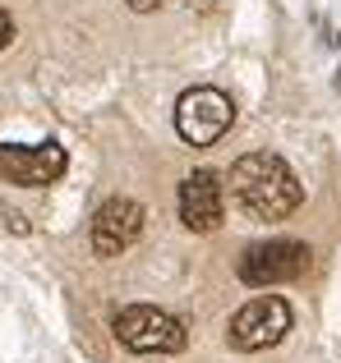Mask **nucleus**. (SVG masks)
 Returning a JSON list of instances; mask_svg holds the SVG:
<instances>
[{
  "mask_svg": "<svg viewBox=\"0 0 341 363\" xmlns=\"http://www.w3.org/2000/svg\"><path fill=\"white\" fill-rule=\"evenodd\" d=\"M231 194L254 221H281L300 207L305 189L277 152H249L231 166Z\"/></svg>",
  "mask_w": 341,
  "mask_h": 363,
  "instance_id": "1",
  "label": "nucleus"
},
{
  "mask_svg": "<svg viewBox=\"0 0 341 363\" xmlns=\"http://www.w3.org/2000/svg\"><path fill=\"white\" fill-rule=\"evenodd\" d=\"M116 336L125 350L134 354H175L185 350V322L170 318L166 308H153V303H129V308L116 313Z\"/></svg>",
  "mask_w": 341,
  "mask_h": 363,
  "instance_id": "2",
  "label": "nucleus"
},
{
  "mask_svg": "<svg viewBox=\"0 0 341 363\" xmlns=\"http://www.w3.org/2000/svg\"><path fill=\"white\" fill-rule=\"evenodd\" d=\"M235 124V101L222 88H189L175 101V133L189 147H212Z\"/></svg>",
  "mask_w": 341,
  "mask_h": 363,
  "instance_id": "3",
  "label": "nucleus"
},
{
  "mask_svg": "<svg viewBox=\"0 0 341 363\" xmlns=\"http://www.w3.org/2000/svg\"><path fill=\"white\" fill-rule=\"evenodd\" d=\"M305 272H309V244H300V240H263L240 253V281L254 285V290L300 281Z\"/></svg>",
  "mask_w": 341,
  "mask_h": 363,
  "instance_id": "4",
  "label": "nucleus"
},
{
  "mask_svg": "<svg viewBox=\"0 0 341 363\" xmlns=\"http://www.w3.org/2000/svg\"><path fill=\"white\" fill-rule=\"evenodd\" d=\"M286 331H291V303L281 299V294H259V299H249V303H244V308L231 318L226 340H231V350L254 354V350L277 345Z\"/></svg>",
  "mask_w": 341,
  "mask_h": 363,
  "instance_id": "5",
  "label": "nucleus"
},
{
  "mask_svg": "<svg viewBox=\"0 0 341 363\" xmlns=\"http://www.w3.org/2000/svg\"><path fill=\"white\" fill-rule=\"evenodd\" d=\"M65 166H70V157L55 143H37V147L0 143V179H9V184H23V189L55 184L65 175Z\"/></svg>",
  "mask_w": 341,
  "mask_h": 363,
  "instance_id": "6",
  "label": "nucleus"
},
{
  "mask_svg": "<svg viewBox=\"0 0 341 363\" xmlns=\"http://www.w3.org/2000/svg\"><path fill=\"white\" fill-rule=\"evenodd\" d=\"M226 216V184L217 170H194L180 184V221L194 235H212Z\"/></svg>",
  "mask_w": 341,
  "mask_h": 363,
  "instance_id": "7",
  "label": "nucleus"
},
{
  "mask_svg": "<svg viewBox=\"0 0 341 363\" xmlns=\"http://www.w3.org/2000/svg\"><path fill=\"white\" fill-rule=\"evenodd\" d=\"M144 230V207L134 198H107L92 212V248L97 257H120Z\"/></svg>",
  "mask_w": 341,
  "mask_h": 363,
  "instance_id": "8",
  "label": "nucleus"
},
{
  "mask_svg": "<svg viewBox=\"0 0 341 363\" xmlns=\"http://www.w3.org/2000/svg\"><path fill=\"white\" fill-rule=\"evenodd\" d=\"M9 37H14V23H9V14H5V9H0V51H5V46H9Z\"/></svg>",
  "mask_w": 341,
  "mask_h": 363,
  "instance_id": "9",
  "label": "nucleus"
},
{
  "mask_svg": "<svg viewBox=\"0 0 341 363\" xmlns=\"http://www.w3.org/2000/svg\"><path fill=\"white\" fill-rule=\"evenodd\" d=\"M162 0H129V9H139V14H148V9H157Z\"/></svg>",
  "mask_w": 341,
  "mask_h": 363,
  "instance_id": "10",
  "label": "nucleus"
}]
</instances>
